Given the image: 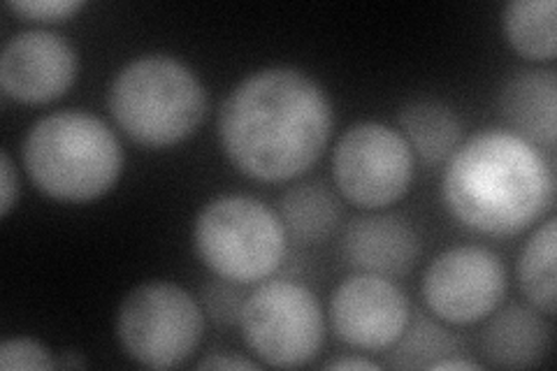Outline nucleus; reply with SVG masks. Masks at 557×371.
<instances>
[{"label":"nucleus","instance_id":"nucleus-1","mask_svg":"<svg viewBox=\"0 0 557 371\" xmlns=\"http://www.w3.org/2000/svg\"><path fill=\"white\" fill-rule=\"evenodd\" d=\"M333 104L323 86L295 67H265L242 79L219 112L228 161L256 182H290L323 156Z\"/></svg>","mask_w":557,"mask_h":371},{"label":"nucleus","instance_id":"nucleus-2","mask_svg":"<svg viewBox=\"0 0 557 371\" xmlns=\"http://www.w3.org/2000/svg\"><path fill=\"white\" fill-rule=\"evenodd\" d=\"M442 200L450 217L487 237H513L555 202L548 158L509 131H481L448 158Z\"/></svg>","mask_w":557,"mask_h":371},{"label":"nucleus","instance_id":"nucleus-3","mask_svg":"<svg viewBox=\"0 0 557 371\" xmlns=\"http://www.w3.org/2000/svg\"><path fill=\"white\" fill-rule=\"evenodd\" d=\"M24 168L47 198L91 202L110 193L124 149L102 119L84 110H63L33 123L24 139Z\"/></svg>","mask_w":557,"mask_h":371},{"label":"nucleus","instance_id":"nucleus-4","mask_svg":"<svg viewBox=\"0 0 557 371\" xmlns=\"http://www.w3.org/2000/svg\"><path fill=\"white\" fill-rule=\"evenodd\" d=\"M108 108L133 143L165 149L194 135L207 116V91L186 63L149 54L119 70L110 84Z\"/></svg>","mask_w":557,"mask_h":371},{"label":"nucleus","instance_id":"nucleus-5","mask_svg":"<svg viewBox=\"0 0 557 371\" xmlns=\"http://www.w3.org/2000/svg\"><path fill=\"white\" fill-rule=\"evenodd\" d=\"M194 246L214 276L253 286L286 262L288 235L278 211L265 202L249 196H221L198 211Z\"/></svg>","mask_w":557,"mask_h":371},{"label":"nucleus","instance_id":"nucleus-6","mask_svg":"<svg viewBox=\"0 0 557 371\" xmlns=\"http://www.w3.org/2000/svg\"><path fill=\"white\" fill-rule=\"evenodd\" d=\"M205 311L198 299L172 281L133 288L116 313V337L126 356L149 369H174L196 356Z\"/></svg>","mask_w":557,"mask_h":371},{"label":"nucleus","instance_id":"nucleus-7","mask_svg":"<svg viewBox=\"0 0 557 371\" xmlns=\"http://www.w3.org/2000/svg\"><path fill=\"white\" fill-rule=\"evenodd\" d=\"M239 327L253 356L278 369L309 364L325 342V316L317 295L288 279L263 281L247 295Z\"/></svg>","mask_w":557,"mask_h":371},{"label":"nucleus","instance_id":"nucleus-8","mask_svg":"<svg viewBox=\"0 0 557 371\" xmlns=\"http://www.w3.org/2000/svg\"><path fill=\"white\" fill-rule=\"evenodd\" d=\"M416 156L405 135L379 121L348 128L335 147L333 176L342 196L360 209H386L413 182Z\"/></svg>","mask_w":557,"mask_h":371},{"label":"nucleus","instance_id":"nucleus-9","mask_svg":"<svg viewBox=\"0 0 557 371\" xmlns=\"http://www.w3.org/2000/svg\"><path fill=\"white\" fill-rule=\"evenodd\" d=\"M507 268L485 246H456L430 262L423 276L428 309L450 325H474L491 318L507 295Z\"/></svg>","mask_w":557,"mask_h":371},{"label":"nucleus","instance_id":"nucleus-10","mask_svg":"<svg viewBox=\"0 0 557 371\" xmlns=\"http://www.w3.org/2000/svg\"><path fill=\"white\" fill-rule=\"evenodd\" d=\"M327 318L335 337L348 348L386 353L405 334L411 309L393 279L358 272L335 288Z\"/></svg>","mask_w":557,"mask_h":371},{"label":"nucleus","instance_id":"nucleus-11","mask_svg":"<svg viewBox=\"0 0 557 371\" xmlns=\"http://www.w3.org/2000/svg\"><path fill=\"white\" fill-rule=\"evenodd\" d=\"M79 73L75 47L49 30L14 35L0 54V88L10 100L47 104L67 94Z\"/></svg>","mask_w":557,"mask_h":371},{"label":"nucleus","instance_id":"nucleus-12","mask_svg":"<svg viewBox=\"0 0 557 371\" xmlns=\"http://www.w3.org/2000/svg\"><path fill=\"white\" fill-rule=\"evenodd\" d=\"M346 262L364 274L399 279L421 258V239L397 214H370L351 221L342 239Z\"/></svg>","mask_w":557,"mask_h":371},{"label":"nucleus","instance_id":"nucleus-13","mask_svg":"<svg viewBox=\"0 0 557 371\" xmlns=\"http://www.w3.org/2000/svg\"><path fill=\"white\" fill-rule=\"evenodd\" d=\"M499 114L509 133L532 147L553 151L557 135V75L555 70H522L504 84Z\"/></svg>","mask_w":557,"mask_h":371},{"label":"nucleus","instance_id":"nucleus-14","mask_svg":"<svg viewBox=\"0 0 557 371\" xmlns=\"http://www.w3.org/2000/svg\"><path fill=\"white\" fill-rule=\"evenodd\" d=\"M550 327L536 309L511 305L497 311L481 332V350L491 367L530 369L546 358Z\"/></svg>","mask_w":557,"mask_h":371},{"label":"nucleus","instance_id":"nucleus-15","mask_svg":"<svg viewBox=\"0 0 557 371\" xmlns=\"http://www.w3.org/2000/svg\"><path fill=\"white\" fill-rule=\"evenodd\" d=\"M399 133L405 135L413 156L430 168L448 163L462 145V123L446 102L418 98L399 110Z\"/></svg>","mask_w":557,"mask_h":371},{"label":"nucleus","instance_id":"nucleus-16","mask_svg":"<svg viewBox=\"0 0 557 371\" xmlns=\"http://www.w3.org/2000/svg\"><path fill=\"white\" fill-rule=\"evenodd\" d=\"M278 217L288 239L300 246L323 244L335 235L342 221L339 198L321 182L288 188L278 202Z\"/></svg>","mask_w":557,"mask_h":371},{"label":"nucleus","instance_id":"nucleus-17","mask_svg":"<svg viewBox=\"0 0 557 371\" xmlns=\"http://www.w3.org/2000/svg\"><path fill=\"white\" fill-rule=\"evenodd\" d=\"M504 35L516 54L542 63L557 54L555 0H513L502 14Z\"/></svg>","mask_w":557,"mask_h":371},{"label":"nucleus","instance_id":"nucleus-18","mask_svg":"<svg viewBox=\"0 0 557 371\" xmlns=\"http://www.w3.org/2000/svg\"><path fill=\"white\" fill-rule=\"evenodd\" d=\"M555 256H557V221L548 219L539 225L522 246L518 258V286L532 309L544 316L555 313Z\"/></svg>","mask_w":557,"mask_h":371},{"label":"nucleus","instance_id":"nucleus-19","mask_svg":"<svg viewBox=\"0 0 557 371\" xmlns=\"http://www.w3.org/2000/svg\"><path fill=\"white\" fill-rule=\"evenodd\" d=\"M460 339L430 318H416L403 337L388 350L386 364L393 369H430L450 356H460Z\"/></svg>","mask_w":557,"mask_h":371},{"label":"nucleus","instance_id":"nucleus-20","mask_svg":"<svg viewBox=\"0 0 557 371\" xmlns=\"http://www.w3.org/2000/svg\"><path fill=\"white\" fill-rule=\"evenodd\" d=\"M244 299H247V295L239 290V284L216 276L202 286L200 307L209 321H214L216 325H235L239 323Z\"/></svg>","mask_w":557,"mask_h":371},{"label":"nucleus","instance_id":"nucleus-21","mask_svg":"<svg viewBox=\"0 0 557 371\" xmlns=\"http://www.w3.org/2000/svg\"><path fill=\"white\" fill-rule=\"evenodd\" d=\"M54 367L57 360L38 339L16 337L0 344V369L3 371H47Z\"/></svg>","mask_w":557,"mask_h":371},{"label":"nucleus","instance_id":"nucleus-22","mask_svg":"<svg viewBox=\"0 0 557 371\" xmlns=\"http://www.w3.org/2000/svg\"><path fill=\"white\" fill-rule=\"evenodd\" d=\"M86 3L84 0H10L8 8L24 16L26 22H65L75 16Z\"/></svg>","mask_w":557,"mask_h":371},{"label":"nucleus","instance_id":"nucleus-23","mask_svg":"<svg viewBox=\"0 0 557 371\" xmlns=\"http://www.w3.org/2000/svg\"><path fill=\"white\" fill-rule=\"evenodd\" d=\"M20 198V176L8 151L0 153V217H8Z\"/></svg>","mask_w":557,"mask_h":371},{"label":"nucleus","instance_id":"nucleus-24","mask_svg":"<svg viewBox=\"0 0 557 371\" xmlns=\"http://www.w3.org/2000/svg\"><path fill=\"white\" fill-rule=\"evenodd\" d=\"M258 364L247 360V358H237V356H209L198 362V369H256Z\"/></svg>","mask_w":557,"mask_h":371},{"label":"nucleus","instance_id":"nucleus-25","mask_svg":"<svg viewBox=\"0 0 557 371\" xmlns=\"http://www.w3.org/2000/svg\"><path fill=\"white\" fill-rule=\"evenodd\" d=\"M381 364L372 362V360H364V358H339V360H330L323 364V369H362V371H374Z\"/></svg>","mask_w":557,"mask_h":371},{"label":"nucleus","instance_id":"nucleus-26","mask_svg":"<svg viewBox=\"0 0 557 371\" xmlns=\"http://www.w3.org/2000/svg\"><path fill=\"white\" fill-rule=\"evenodd\" d=\"M430 369H434V371H440V369H481V364L467 360L462 356H450V358L434 362Z\"/></svg>","mask_w":557,"mask_h":371},{"label":"nucleus","instance_id":"nucleus-27","mask_svg":"<svg viewBox=\"0 0 557 371\" xmlns=\"http://www.w3.org/2000/svg\"><path fill=\"white\" fill-rule=\"evenodd\" d=\"M57 367H61V369H84L86 362L77 356V353H63V358H57Z\"/></svg>","mask_w":557,"mask_h":371}]
</instances>
